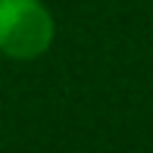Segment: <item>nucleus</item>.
Listing matches in <instances>:
<instances>
[{"mask_svg": "<svg viewBox=\"0 0 153 153\" xmlns=\"http://www.w3.org/2000/svg\"><path fill=\"white\" fill-rule=\"evenodd\" d=\"M56 22L41 0H0V53L28 62L53 47Z\"/></svg>", "mask_w": 153, "mask_h": 153, "instance_id": "obj_1", "label": "nucleus"}]
</instances>
